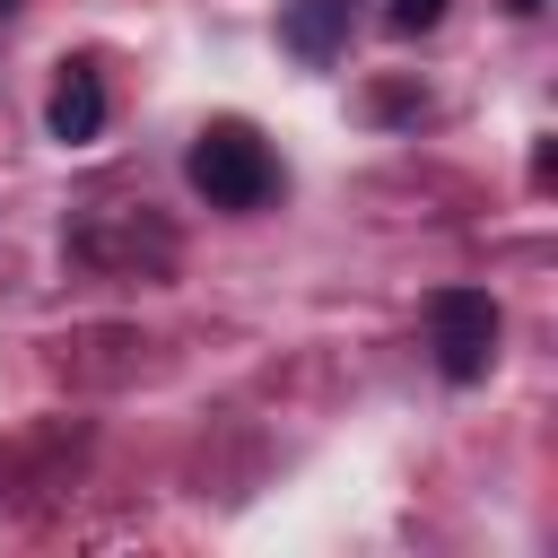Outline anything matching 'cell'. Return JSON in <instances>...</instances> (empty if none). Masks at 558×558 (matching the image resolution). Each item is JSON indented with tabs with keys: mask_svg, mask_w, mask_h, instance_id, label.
<instances>
[{
	"mask_svg": "<svg viewBox=\"0 0 558 558\" xmlns=\"http://www.w3.org/2000/svg\"><path fill=\"white\" fill-rule=\"evenodd\" d=\"M279 35H288V52H296V61H331V52L349 44V0H296Z\"/></svg>",
	"mask_w": 558,
	"mask_h": 558,
	"instance_id": "5",
	"label": "cell"
},
{
	"mask_svg": "<svg viewBox=\"0 0 558 558\" xmlns=\"http://www.w3.org/2000/svg\"><path fill=\"white\" fill-rule=\"evenodd\" d=\"M427 331H436L445 384H480L506 323H497V296H488V288H436V296H427Z\"/></svg>",
	"mask_w": 558,
	"mask_h": 558,
	"instance_id": "3",
	"label": "cell"
},
{
	"mask_svg": "<svg viewBox=\"0 0 558 558\" xmlns=\"http://www.w3.org/2000/svg\"><path fill=\"white\" fill-rule=\"evenodd\" d=\"M436 17H445V0H384V26L392 35H427Z\"/></svg>",
	"mask_w": 558,
	"mask_h": 558,
	"instance_id": "6",
	"label": "cell"
},
{
	"mask_svg": "<svg viewBox=\"0 0 558 558\" xmlns=\"http://www.w3.org/2000/svg\"><path fill=\"white\" fill-rule=\"evenodd\" d=\"M70 262H87V270H113V279H157V270L174 262V235H166L157 218H140V209H113V201H96V209L70 227Z\"/></svg>",
	"mask_w": 558,
	"mask_h": 558,
	"instance_id": "2",
	"label": "cell"
},
{
	"mask_svg": "<svg viewBox=\"0 0 558 558\" xmlns=\"http://www.w3.org/2000/svg\"><path fill=\"white\" fill-rule=\"evenodd\" d=\"M9 9H17V0H0V17H9Z\"/></svg>",
	"mask_w": 558,
	"mask_h": 558,
	"instance_id": "8",
	"label": "cell"
},
{
	"mask_svg": "<svg viewBox=\"0 0 558 558\" xmlns=\"http://www.w3.org/2000/svg\"><path fill=\"white\" fill-rule=\"evenodd\" d=\"M183 174H192V192H201L209 209H262V201L279 192V157L262 148L253 122H209V131L192 140Z\"/></svg>",
	"mask_w": 558,
	"mask_h": 558,
	"instance_id": "1",
	"label": "cell"
},
{
	"mask_svg": "<svg viewBox=\"0 0 558 558\" xmlns=\"http://www.w3.org/2000/svg\"><path fill=\"white\" fill-rule=\"evenodd\" d=\"M44 131H52L61 148H87V140L105 131V78H96L87 61H70V70L52 78V105H44Z\"/></svg>",
	"mask_w": 558,
	"mask_h": 558,
	"instance_id": "4",
	"label": "cell"
},
{
	"mask_svg": "<svg viewBox=\"0 0 558 558\" xmlns=\"http://www.w3.org/2000/svg\"><path fill=\"white\" fill-rule=\"evenodd\" d=\"M506 9H514V17H532V9H541V0H506Z\"/></svg>",
	"mask_w": 558,
	"mask_h": 558,
	"instance_id": "7",
	"label": "cell"
}]
</instances>
